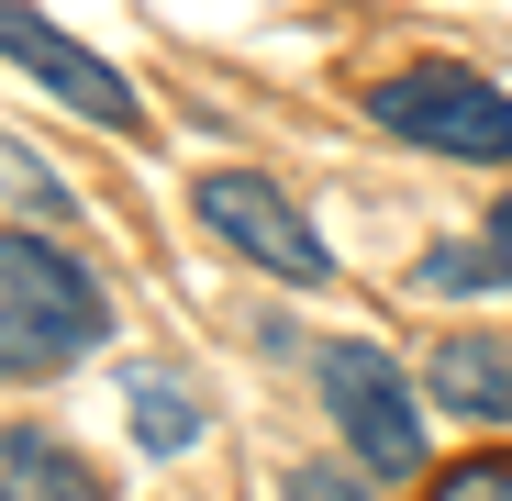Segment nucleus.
<instances>
[{
    "label": "nucleus",
    "mask_w": 512,
    "mask_h": 501,
    "mask_svg": "<svg viewBox=\"0 0 512 501\" xmlns=\"http://www.w3.org/2000/svg\"><path fill=\"white\" fill-rule=\"evenodd\" d=\"M101 290L90 268L67 257V245L45 234H0V379H45L67 357H90L101 346Z\"/></svg>",
    "instance_id": "obj_1"
},
{
    "label": "nucleus",
    "mask_w": 512,
    "mask_h": 501,
    "mask_svg": "<svg viewBox=\"0 0 512 501\" xmlns=\"http://www.w3.org/2000/svg\"><path fill=\"white\" fill-rule=\"evenodd\" d=\"M368 123L401 134V145L468 156V167H501V156H512V101L490 90L479 67H457V56H423V67L379 78V90H368Z\"/></svg>",
    "instance_id": "obj_2"
},
{
    "label": "nucleus",
    "mask_w": 512,
    "mask_h": 501,
    "mask_svg": "<svg viewBox=\"0 0 512 501\" xmlns=\"http://www.w3.org/2000/svg\"><path fill=\"white\" fill-rule=\"evenodd\" d=\"M312 379H323V412H334V435H346V457L368 479H412L423 468V412H412V390H401V368L379 346H323Z\"/></svg>",
    "instance_id": "obj_3"
},
{
    "label": "nucleus",
    "mask_w": 512,
    "mask_h": 501,
    "mask_svg": "<svg viewBox=\"0 0 512 501\" xmlns=\"http://www.w3.org/2000/svg\"><path fill=\"white\" fill-rule=\"evenodd\" d=\"M201 223L234 245V257H256L268 279H290V290H323L334 279V245L268 190V179H245V167H223V179H201Z\"/></svg>",
    "instance_id": "obj_4"
},
{
    "label": "nucleus",
    "mask_w": 512,
    "mask_h": 501,
    "mask_svg": "<svg viewBox=\"0 0 512 501\" xmlns=\"http://www.w3.org/2000/svg\"><path fill=\"white\" fill-rule=\"evenodd\" d=\"M0 56H12L23 78H45V90L67 101V112H90V123H112V134H134L145 123V101L123 90V67L112 56H90L78 34H56L34 0H0Z\"/></svg>",
    "instance_id": "obj_5"
},
{
    "label": "nucleus",
    "mask_w": 512,
    "mask_h": 501,
    "mask_svg": "<svg viewBox=\"0 0 512 501\" xmlns=\"http://www.w3.org/2000/svg\"><path fill=\"white\" fill-rule=\"evenodd\" d=\"M0 501H112V490H101V468L78 446L23 424V435H0Z\"/></svg>",
    "instance_id": "obj_6"
},
{
    "label": "nucleus",
    "mask_w": 512,
    "mask_h": 501,
    "mask_svg": "<svg viewBox=\"0 0 512 501\" xmlns=\"http://www.w3.org/2000/svg\"><path fill=\"white\" fill-rule=\"evenodd\" d=\"M435 401L468 412V424H512V346H490V334H446V346H435Z\"/></svg>",
    "instance_id": "obj_7"
},
{
    "label": "nucleus",
    "mask_w": 512,
    "mask_h": 501,
    "mask_svg": "<svg viewBox=\"0 0 512 501\" xmlns=\"http://www.w3.org/2000/svg\"><path fill=\"white\" fill-rule=\"evenodd\" d=\"M123 401H134V435H145L156 457H179V446L201 435V390H190V379H167V368H134Z\"/></svg>",
    "instance_id": "obj_8"
},
{
    "label": "nucleus",
    "mask_w": 512,
    "mask_h": 501,
    "mask_svg": "<svg viewBox=\"0 0 512 501\" xmlns=\"http://www.w3.org/2000/svg\"><path fill=\"white\" fill-rule=\"evenodd\" d=\"M412 279H423V290H435V301H446V290H490L501 268H490V245H435V257H423Z\"/></svg>",
    "instance_id": "obj_9"
},
{
    "label": "nucleus",
    "mask_w": 512,
    "mask_h": 501,
    "mask_svg": "<svg viewBox=\"0 0 512 501\" xmlns=\"http://www.w3.org/2000/svg\"><path fill=\"white\" fill-rule=\"evenodd\" d=\"M435 501H512V457H468V468H446Z\"/></svg>",
    "instance_id": "obj_10"
},
{
    "label": "nucleus",
    "mask_w": 512,
    "mask_h": 501,
    "mask_svg": "<svg viewBox=\"0 0 512 501\" xmlns=\"http://www.w3.org/2000/svg\"><path fill=\"white\" fill-rule=\"evenodd\" d=\"M290 501H368V490H357L346 468H301V479H290Z\"/></svg>",
    "instance_id": "obj_11"
},
{
    "label": "nucleus",
    "mask_w": 512,
    "mask_h": 501,
    "mask_svg": "<svg viewBox=\"0 0 512 501\" xmlns=\"http://www.w3.org/2000/svg\"><path fill=\"white\" fill-rule=\"evenodd\" d=\"M490 268H501V279H512V201H501V212H490Z\"/></svg>",
    "instance_id": "obj_12"
}]
</instances>
